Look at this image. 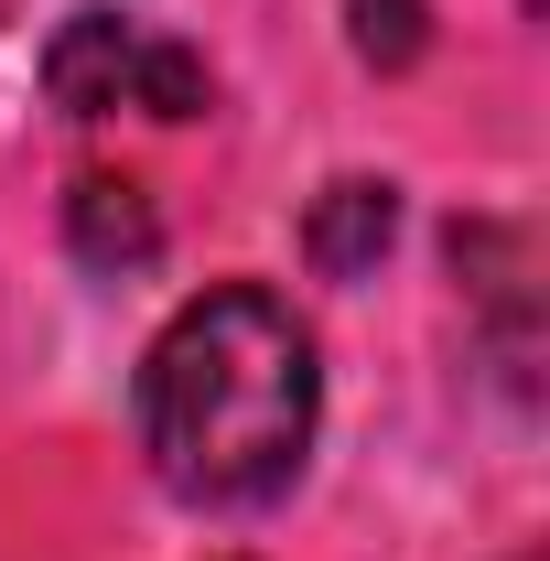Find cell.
Masks as SVG:
<instances>
[{"label":"cell","instance_id":"cell-4","mask_svg":"<svg viewBox=\"0 0 550 561\" xmlns=\"http://www.w3.org/2000/svg\"><path fill=\"white\" fill-rule=\"evenodd\" d=\"M66 249L87 260V271H151L162 260V216H151V195L140 184H119V173H87L66 195Z\"/></svg>","mask_w":550,"mask_h":561},{"label":"cell","instance_id":"cell-5","mask_svg":"<svg viewBox=\"0 0 550 561\" xmlns=\"http://www.w3.org/2000/svg\"><path fill=\"white\" fill-rule=\"evenodd\" d=\"M356 55L367 66H411L421 55V0H356Z\"/></svg>","mask_w":550,"mask_h":561},{"label":"cell","instance_id":"cell-1","mask_svg":"<svg viewBox=\"0 0 550 561\" xmlns=\"http://www.w3.org/2000/svg\"><path fill=\"white\" fill-rule=\"evenodd\" d=\"M130 411L151 476L184 507H271L291 496L313 421H324L313 324L260 280H216L151 335Z\"/></svg>","mask_w":550,"mask_h":561},{"label":"cell","instance_id":"cell-2","mask_svg":"<svg viewBox=\"0 0 550 561\" xmlns=\"http://www.w3.org/2000/svg\"><path fill=\"white\" fill-rule=\"evenodd\" d=\"M44 98L66 119H119V108H140V119H206L216 76H206L195 44H173L140 11H76L44 44Z\"/></svg>","mask_w":550,"mask_h":561},{"label":"cell","instance_id":"cell-3","mask_svg":"<svg viewBox=\"0 0 550 561\" xmlns=\"http://www.w3.org/2000/svg\"><path fill=\"white\" fill-rule=\"evenodd\" d=\"M389 238H400V195H389L378 173L324 184V195H313V216H302V260H313L324 280H367L378 260H389Z\"/></svg>","mask_w":550,"mask_h":561}]
</instances>
